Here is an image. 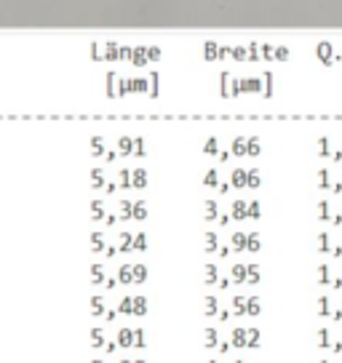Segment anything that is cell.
I'll return each mask as SVG.
<instances>
[{"instance_id":"3957f363","label":"cell","mask_w":342,"mask_h":363,"mask_svg":"<svg viewBox=\"0 0 342 363\" xmlns=\"http://www.w3.org/2000/svg\"><path fill=\"white\" fill-rule=\"evenodd\" d=\"M316 337H318V347H321V350H334V342H337V339L332 337L329 329H318Z\"/></svg>"},{"instance_id":"30bf717a","label":"cell","mask_w":342,"mask_h":363,"mask_svg":"<svg viewBox=\"0 0 342 363\" xmlns=\"http://www.w3.org/2000/svg\"><path fill=\"white\" fill-rule=\"evenodd\" d=\"M206 273H209V275H206V281H209V283L217 281V267H206Z\"/></svg>"},{"instance_id":"5bb4252c","label":"cell","mask_w":342,"mask_h":363,"mask_svg":"<svg viewBox=\"0 0 342 363\" xmlns=\"http://www.w3.org/2000/svg\"><path fill=\"white\" fill-rule=\"evenodd\" d=\"M206 363H217V358H209V361H206Z\"/></svg>"},{"instance_id":"7c38bea8","label":"cell","mask_w":342,"mask_h":363,"mask_svg":"<svg viewBox=\"0 0 342 363\" xmlns=\"http://www.w3.org/2000/svg\"><path fill=\"white\" fill-rule=\"evenodd\" d=\"M233 363H246L244 358H233Z\"/></svg>"},{"instance_id":"9c48e42d","label":"cell","mask_w":342,"mask_h":363,"mask_svg":"<svg viewBox=\"0 0 342 363\" xmlns=\"http://www.w3.org/2000/svg\"><path fill=\"white\" fill-rule=\"evenodd\" d=\"M318 273H321V275H318V278H321V283H329V278H332V275H329V267H321Z\"/></svg>"},{"instance_id":"8992f818","label":"cell","mask_w":342,"mask_h":363,"mask_svg":"<svg viewBox=\"0 0 342 363\" xmlns=\"http://www.w3.org/2000/svg\"><path fill=\"white\" fill-rule=\"evenodd\" d=\"M318 315H321V318H329V315H332V302H329V294H321V299H318Z\"/></svg>"},{"instance_id":"6da1fadb","label":"cell","mask_w":342,"mask_h":363,"mask_svg":"<svg viewBox=\"0 0 342 363\" xmlns=\"http://www.w3.org/2000/svg\"><path fill=\"white\" fill-rule=\"evenodd\" d=\"M262 334L259 329H246V326H235L233 334H230V345L235 350H256L259 347V339Z\"/></svg>"},{"instance_id":"8fae6325","label":"cell","mask_w":342,"mask_h":363,"mask_svg":"<svg viewBox=\"0 0 342 363\" xmlns=\"http://www.w3.org/2000/svg\"><path fill=\"white\" fill-rule=\"evenodd\" d=\"M334 323H342V310H332V315H329Z\"/></svg>"},{"instance_id":"5b68a950","label":"cell","mask_w":342,"mask_h":363,"mask_svg":"<svg viewBox=\"0 0 342 363\" xmlns=\"http://www.w3.org/2000/svg\"><path fill=\"white\" fill-rule=\"evenodd\" d=\"M203 315H206V318H214V315H219V304H217V296H214V294H206Z\"/></svg>"},{"instance_id":"7a4b0ae2","label":"cell","mask_w":342,"mask_h":363,"mask_svg":"<svg viewBox=\"0 0 342 363\" xmlns=\"http://www.w3.org/2000/svg\"><path fill=\"white\" fill-rule=\"evenodd\" d=\"M233 310L235 315H249V318H256L259 315V299L254 294L252 296H233Z\"/></svg>"},{"instance_id":"52a82bcc","label":"cell","mask_w":342,"mask_h":363,"mask_svg":"<svg viewBox=\"0 0 342 363\" xmlns=\"http://www.w3.org/2000/svg\"><path fill=\"white\" fill-rule=\"evenodd\" d=\"M137 334H139V331H123V334H120V337H123L120 342H123V345H134V342H137V345H145V342L134 339V337H137Z\"/></svg>"},{"instance_id":"ba28073f","label":"cell","mask_w":342,"mask_h":363,"mask_svg":"<svg viewBox=\"0 0 342 363\" xmlns=\"http://www.w3.org/2000/svg\"><path fill=\"white\" fill-rule=\"evenodd\" d=\"M233 278H235V283H244L246 281V267H233Z\"/></svg>"},{"instance_id":"277c9868","label":"cell","mask_w":342,"mask_h":363,"mask_svg":"<svg viewBox=\"0 0 342 363\" xmlns=\"http://www.w3.org/2000/svg\"><path fill=\"white\" fill-rule=\"evenodd\" d=\"M219 334H217V329H203V345H206V350H214V347H219Z\"/></svg>"},{"instance_id":"4fadbf2b","label":"cell","mask_w":342,"mask_h":363,"mask_svg":"<svg viewBox=\"0 0 342 363\" xmlns=\"http://www.w3.org/2000/svg\"><path fill=\"white\" fill-rule=\"evenodd\" d=\"M318 363H332V361H329V358H321V361H318Z\"/></svg>"}]
</instances>
